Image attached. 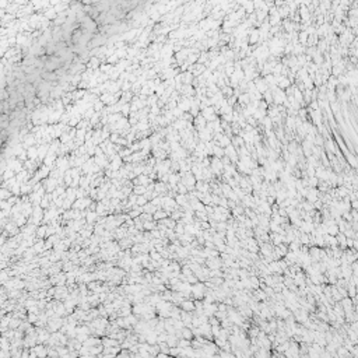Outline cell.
Masks as SVG:
<instances>
[{
  "mask_svg": "<svg viewBox=\"0 0 358 358\" xmlns=\"http://www.w3.org/2000/svg\"><path fill=\"white\" fill-rule=\"evenodd\" d=\"M182 215H184V211H174V214H172V218H174V220H178V218L181 220Z\"/></svg>",
  "mask_w": 358,
  "mask_h": 358,
  "instance_id": "cell-11",
  "label": "cell"
},
{
  "mask_svg": "<svg viewBox=\"0 0 358 358\" xmlns=\"http://www.w3.org/2000/svg\"><path fill=\"white\" fill-rule=\"evenodd\" d=\"M175 202H176V204L179 207H184L185 204H188V197L186 195H178L176 199H175Z\"/></svg>",
  "mask_w": 358,
  "mask_h": 358,
  "instance_id": "cell-6",
  "label": "cell"
},
{
  "mask_svg": "<svg viewBox=\"0 0 358 358\" xmlns=\"http://www.w3.org/2000/svg\"><path fill=\"white\" fill-rule=\"evenodd\" d=\"M326 234H329V235H337V234H338V227H337V224L327 225V227H326Z\"/></svg>",
  "mask_w": 358,
  "mask_h": 358,
  "instance_id": "cell-7",
  "label": "cell"
},
{
  "mask_svg": "<svg viewBox=\"0 0 358 358\" xmlns=\"http://www.w3.org/2000/svg\"><path fill=\"white\" fill-rule=\"evenodd\" d=\"M207 266L209 269H223V260L220 259V256H215V257H209L207 259Z\"/></svg>",
  "mask_w": 358,
  "mask_h": 358,
  "instance_id": "cell-3",
  "label": "cell"
},
{
  "mask_svg": "<svg viewBox=\"0 0 358 358\" xmlns=\"http://www.w3.org/2000/svg\"><path fill=\"white\" fill-rule=\"evenodd\" d=\"M175 231H176V235H181L185 232V225L182 223H178L176 225H175Z\"/></svg>",
  "mask_w": 358,
  "mask_h": 358,
  "instance_id": "cell-10",
  "label": "cell"
},
{
  "mask_svg": "<svg viewBox=\"0 0 358 358\" xmlns=\"http://www.w3.org/2000/svg\"><path fill=\"white\" fill-rule=\"evenodd\" d=\"M160 340H161V341H164V340H166V334H161V337H160Z\"/></svg>",
  "mask_w": 358,
  "mask_h": 358,
  "instance_id": "cell-13",
  "label": "cell"
},
{
  "mask_svg": "<svg viewBox=\"0 0 358 358\" xmlns=\"http://www.w3.org/2000/svg\"><path fill=\"white\" fill-rule=\"evenodd\" d=\"M179 305H181V309H182V310H186V312H193V310H195V302L190 301L189 298H188V299H184V301H182Z\"/></svg>",
  "mask_w": 358,
  "mask_h": 358,
  "instance_id": "cell-4",
  "label": "cell"
},
{
  "mask_svg": "<svg viewBox=\"0 0 358 358\" xmlns=\"http://www.w3.org/2000/svg\"><path fill=\"white\" fill-rule=\"evenodd\" d=\"M164 217H166V213L164 211H160L158 214H155V218H164Z\"/></svg>",
  "mask_w": 358,
  "mask_h": 358,
  "instance_id": "cell-12",
  "label": "cell"
},
{
  "mask_svg": "<svg viewBox=\"0 0 358 358\" xmlns=\"http://www.w3.org/2000/svg\"><path fill=\"white\" fill-rule=\"evenodd\" d=\"M181 182L188 188V190H195V185H196V179L193 175L190 174H182L181 175Z\"/></svg>",
  "mask_w": 358,
  "mask_h": 358,
  "instance_id": "cell-1",
  "label": "cell"
},
{
  "mask_svg": "<svg viewBox=\"0 0 358 358\" xmlns=\"http://www.w3.org/2000/svg\"><path fill=\"white\" fill-rule=\"evenodd\" d=\"M306 184H308V186H309V188H316L319 185V179L316 176H310V178H308V179H306Z\"/></svg>",
  "mask_w": 358,
  "mask_h": 358,
  "instance_id": "cell-8",
  "label": "cell"
},
{
  "mask_svg": "<svg viewBox=\"0 0 358 358\" xmlns=\"http://www.w3.org/2000/svg\"><path fill=\"white\" fill-rule=\"evenodd\" d=\"M204 292H206V287H204L203 284H200V283H196V284H192V294L195 295V298L200 299L204 297Z\"/></svg>",
  "mask_w": 358,
  "mask_h": 358,
  "instance_id": "cell-2",
  "label": "cell"
},
{
  "mask_svg": "<svg viewBox=\"0 0 358 358\" xmlns=\"http://www.w3.org/2000/svg\"><path fill=\"white\" fill-rule=\"evenodd\" d=\"M231 210H232V214H234V217H238V215H241V214H243V213H245V209H243V207H239L238 204L234 207V209H231Z\"/></svg>",
  "mask_w": 358,
  "mask_h": 358,
  "instance_id": "cell-9",
  "label": "cell"
},
{
  "mask_svg": "<svg viewBox=\"0 0 358 358\" xmlns=\"http://www.w3.org/2000/svg\"><path fill=\"white\" fill-rule=\"evenodd\" d=\"M181 333H182V338H186V340H192L193 338V333H192V329L189 327H182L181 329Z\"/></svg>",
  "mask_w": 358,
  "mask_h": 358,
  "instance_id": "cell-5",
  "label": "cell"
}]
</instances>
